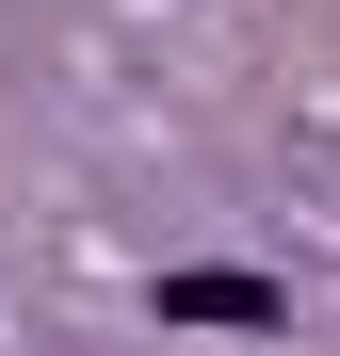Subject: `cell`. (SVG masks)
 I'll return each mask as SVG.
<instances>
[{
	"instance_id": "6da1fadb",
	"label": "cell",
	"mask_w": 340,
	"mask_h": 356,
	"mask_svg": "<svg viewBox=\"0 0 340 356\" xmlns=\"http://www.w3.org/2000/svg\"><path fill=\"white\" fill-rule=\"evenodd\" d=\"M162 308H179V324H292L259 275H162Z\"/></svg>"
}]
</instances>
